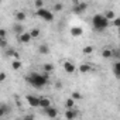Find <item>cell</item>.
<instances>
[{"label": "cell", "mask_w": 120, "mask_h": 120, "mask_svg": "<svg viewBox=\"0 0 120 120\" xmlns=\"http://www.w3.org/2000/svg\"><path fill=\"white\" fill-rule=\"evenodd\" d=\"M26 79H27V82H28L30 85H33L34 88L41 89V88H44V86L49 82V74H48V72H42V74L31 72Z\"/></svg>", "instance_id": "1"}, {"label": "cell", "mask_w": 120, "mask_h": 120, "mask_svg": "<svg viewBox=\"0 0 120 120\" xmlns=\"http://www.w3.org/2000/svg\"><path fill=\"white\" fill-rule=\"evenodd\" d=\"M92 24H93V28L99 33L105 31L109 26V20L103 16V14H95L93 19H92Z\"/></svg>", "instance_id": "2"}, {"label": "cell", "mask_w": 120, "mask_h": 120, "mask_svg": "<svg viewBox=\"0 0 120 120\" xmlns=\"http://www.w3.org/2000/svg\"><path fill=\"white\" fill-rule=\"evenodd\" d=\"M38 17H41L42 20H45V21H52V19H54V14L49 11V10H47V9H44V7H40V9H37V13H35Z\"/></svg>", "instance_id": "3"}, {"label": "cell", "mask_w": 120, "mask_h": 120, "mask_svg": "<svg viewBox=\"0 0 120 120\" xmlns=\"http://www.w3.org/2000/svg\"><path fill=\"white\" fill-rule=\"evenodd\" d=\"M86 7H88V4H86V3H76V4H74L72 11H74L75 14H82V13L86 10Z\"/></svg>", "instance_id": "4"}, {"label": "cell", "mask_w": 120, "mask_h": 120, "mask_svg": "<svg viewBox=\"0 0 120 120\" xmlns=\"http://www.w3.org/2000/svg\"><path fill=\"white\" fill-rule=\"evenodd\" d=\"M33 40V37L30 35V33H21V34H19V41L21 42V44H28L30 41Z\"/></svg>", "instance_id": "5"}, {"label": "cell", "mask_w": 120, "mask_h": 120, "mask_svg": "<svg viewBox=\"0 0 120 120\" xmlns=\"http://www.w3.org/2000/svg\"><path fill=\"white\" fill-rule=\"evenodd\" d=\"M64 69H65L67 74H75L76 67H75V64H72L71 61H67V62H64Z\"/></svg>", "instance_id": "6"}, {"label": "cell", "mask_w": 120, "mask_h": 120, "mask_svg": "<svg viewBox=\"0 0 120 120\" xmlns=\"http://www.w3.org/2000/svg\"><path fill=\"white\" fill-rule=\"evenodd\" d=\"M26 100L28 102L30 106H33V107H38V98H37V96L27 95V96H26Z\"/></svg>", "instance_id": "7"}, {"label": "cell", "mask_w": 120, "mask_h": 120, "mask_svg": "<svg viewBox=\"0 0 120 120\" xmlns=\"http://www.w3.org/2000/svg\"><path fill=\"white\" fill-rule=\"evenodd\" d=\"M48 106H51V100L48 98H38V107L47 109Z\"/></svg>", "instance_id": "8"}, {"label": "cell", "mask_w": 120, "mask_h": 120, "mask_svg": "<svg viewBox=\"0 0 120 120\" xmlns=\"http://www.w3.org/2000/svg\"><path fill=\"white\" fill-rule=\"evenodd\" d=\"M45 110V113H47V116L48 117H58V112H56V109L55 107H52V106H48L47 109H44Z\"/></svg>", "instance_id": "9"}, {"label": "cell", "mask_w": 120, "mask_h": 120, "mask_svg": "<svg viewBox=\"0 0 120 120\" xmlns=\"http://www.w3.org/2000/svg\"><path fill=\"white\" fill-rule=\"evenodd\" d=\"M82 33H83V30L81 27H72L71 28V35H74V37H79V35H82Z\"/></svg>", "instance_id": "10"}, {"label": "cell", "mask_w": 120, "mask_h": 120, "mask_svg": "<svg viewBox=\"0 0 120 120\" xmlns=\"http://www.w3.org/2000/svg\"><path fill=\"white\" fill-rule=\"evenodd\" d=\"M38 52L42 54V55H47V54H49V47H48L47 44H41V45L38 47Z\"/></svg>", "instance_id": "11"}, {"label": "cell", "mask_w": 120, "mask_h": 120, "mask_svg": "<svg viewBox=\"0 0 120 120\" xmlns=\"http://www.w3.org/2000/svg\"><path fill=\"white\" fill-rule=\"evenodd\" d=\"M76 116H78V113L75 112V107H74V109H68V110L65 112V117H67V119H75Z\"/></svg>", "instance_id": "12"}, {"label": "cell", "mask_w": 120, "mask_h": 120, "mask_svg": "<svg viewBox=\"0 0 120 120\" xmlns=\"http://www.w3.org/2000/svg\"><path fill=\"white\" fill-rule=\"evenodd\" d=\"M65 107H67V109H74V107H75V100H74L72 98H68V99L65 100Z\"/></svg>", "instance_id": "13"}, {"label": "cell", "mask_w": 120, "mask_h": 120, "mask_svg": "<svg viewBox=\"0 0 120 120\" xmlns=\"http://www.w3.org/2000/svg\"><path fill=\"white\" fill-rule=\"evenodd\" d=\"M89 71H90V67H89L88 64H82V65L79 67V72H81V74H88Z\"/></svg>", "instance_id": "14"}, {"label": "cell", "mask_w": 120, "mask_h": 120, "mask_svg": "<svg viewBox=\"0 0 120 120\" xmlns=\"http://www.w3.org/2000/svg\"><path fill=\"white\" fill-rule=\"evenodd\" d=\"M16 20L17 21H24L26 20V13L24 11H17L16 13Z\"/></svg>", "instance_id": "15"}, {"label": "cell", "mask_w": 120, "mask_h": 120, "mask_svg": "<svg viewBox=\"0 0 120 120\" xmlns=\"http://www.w3.org/2000/svg\"><path fill=\"white\" fill-rule=\"evenodd\" d=\"M103 16H105V17H106V19H107L109 21H110V20H113V19L116 17V14H114V11H112V10H107V11H106V13H105Z\"/></svg>", "instance_id": "16"}, {"label": "cell", "mask_w": 120, "mask_h": 120, "mask_svg": "<svg viewBox=\"0 0 120 120\" xmlns=\"http://www.w3.org/2000/svg\"><path fill=\"white\" fill-rule=\"evenodd\" d=\"M40 34H41V31H40L38 28H33V30H30V35H31L33 38H38Z\"/></svg>", "instance_id": "17"}, {"label": "cell", "mask_w": 120, "mask_h": 120, "mask_svg": "<svg viewBox=\"0 0 120 120\" xmlns=\"http://www.w3.org/2000/svg\"><path fill=\"white\" fill-rule=\"evenodd\" d=\"M13 30H14V33H16V34H21L24 28H23V26H21V24H14V26H13Z\"/></svg>", "instance_id": "18"}, {"label": "cell", "mask_w": 120, "mask_h": 120, "mask_svg": "<svg viewBox=\"0 0 120 120\" xmlns=\"http://www.w3.org/2000/svg\"><path fill=\"white\" fill-rule=\"evenodd\" d=\"M113 71H114L116 78H119V75H120V62H119V61L114 62V68H113Z\"/></svg>", "instance_id": "19"}, {"label": "cell", "mask_w": 120, "mask_h": 120, "mask_svg": "<svg viewBox=\"0 0 120 120\" xmlns=\"http://www.w3.org/2000/svg\"><path fill=\"white\" fill-rule=\"evenodd\" d=\"M11 68H13V69H16V71L21 68V62H20V59H16V61H13V62H11Z\"/></svg>", "instance_id": "20"}, {"label": "cell", "mask_w": 120, "mask_h": 120, "mask_svg": "<svg viewBox=\"0 0 120 120\" xmlns=\"http://www.w3.org/2000/svg\"><path fill=\"white\" fill-rule=\"evenodd\" d=\"M102 56H103V58H110V56H112V49L105 48V49L102 51Z\"/></svg>", "instance_id": "21"}, {"label": "cell", "mask_w": 120, "mask_h": 120, "mask_svg": "<svg viewBox=\"0 0 120 120\" xmlns=\"http://www.w3.org/2000/svg\"><path fill=\"white\" fill-rule=\"evenodd\" d=\"M52 71H54V65H52V64H45V65H44V72H48V74H49V72H52Z\"/></svg>", "instance_id": "22"}, {"label": "cell", "mask_w": 120, "mask_h": 120, "mask_svg": "<svg viewBox=\"0 0 120 120\" xmlns=\"http://www.w3.org/2000/svg\"><path fill=\"white\" fill-rule=\"evenodd\" d=\"M82 52H83V54H92V52H93V47H92V45H88V47H85V48L82 49Z\"/></svg>", "instance_id": "23"}, {"label": "cell", "mask_w": 120, "mask_h": 120, "mask_svg": "<svg viewBox=\"0 0 120 120\" xmlns=\"http://www.w3.org/2000/svg\"><path fill=\"white\" fill-rule=\"evenodd\" d=\"M71 98H72L74 100H79V99H82V95H81L79 92H74V93L71 95Z\"/></svg>", "instance_id": "24"}, {"label": "cell", "mask_w": 120, "mask_h": 120, "mask_svg": "<svg viewBox=\"0 0 120 120\" xmlns=\"http://www.w3.org/2000/svg\"><path fill=\"white\" fill-rule=\"evenodd\" d=\"M7 45V40H6V37H0V47H6Z\"/></svg>", "instance_id": "25"}, {"label": "cell", "mask_w": 120, "mask_h": 120, "mask_svg": "<svg viewBox=\"0 0 120 120\" xmlns=\"http://www.w3.org/2000/svg\"><path fill=\"white\" fill-rule=\"evenodd\" d=\"M62 7H64V6H62L61 3H56V4H54V11H61Z\"/></svg>", "instance_id": "26"}, {"label": "cell", "mask_w": 120, "mask_h": 120, "mask_svg": "<svg viewBox=\"0 0 120 120\" xmlns=\"http://www.w3.org/2000/svg\"><path fill=\"white\" fill-rule=\"evenodd\" d=\"M35 7L37 9H40V7H44V0H35Z\"/></svg>", "instance_id": "27"}, {"label": "cell", "mask_w": 120, "mask_h": 120, "mask_svg": "<svg viewBox=\"0 0 120 120\" xmlns=\"http://www.w3.org/2000/svg\"><path fill=\"white\" fill-rule=\"evenodd\" d=\"M6 79H7V75L4 72H0V82H4Z\"/></svg>", "instance_id": "28"}, {"label": "cell", "mask_w": 120, "mask_h": 120, "mask_svg": "<svg viewBox=\"0 0 120 120\" xmlns=\"http://www.w3.org/2000/svg\"><path fill=\"white\" fill-rule=\"evenodd\" d=\"M0 37H7V30L6 28H0Z\"/></svg>", "instance_id": "29"}, {"label": "cell", "mask_w": 120, "mask_h": 120, "mask_svg": "<svg viewBox=\"0 0 120 120\" xmlns=\"http://www.w3.org/2000/svg\"><path fill=\"white\" fill-rule=\"evenodd\" d=\"M113 20H114V21H113V23H114V26H116V27H119V26H120V20H119V19H116V17H114Z\"/></svg>", "instance_id": "30"}, {"label": "cell", "mask_w": 120, "mask_h": 120, "mask_svg": "<svg viewBox=\"0 0 120 120\" xmlns=\"http://www.w3.org/2000/svg\"><path fill=\"white\" fill-rule=\"evenodd\" d=\"M0 3H2V0H0Z\"/></svg>", "instance_id": "31"}]
</instances>
